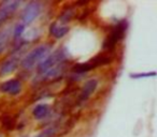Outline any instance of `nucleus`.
Masks as SVG:
<instances>
[{"instance_id":"obj_1","label":"nucleus","mask_w":157,"mask_h":137,"mask_svg":"<svg viewBox=\"0 0 157 137\" xmlns=\"http://www.w3.org/2000/svg\"><path fill=\"white\" fill-rule=\"evenodd\" d=\"M51 50V46L48 44H43L38 47H36L33 50H31L22 61V67L26 70H29L31 67H33L38 63H41L46 57L48 56Z\"/></svg>"},{"instance_id":"obj_2","label":"nucleus","mask_w":157,"mask_h":137,"mask_svg":"<svg viewBox=\"0 0 157 137\" xmlns=\"http://www.w3.org/2000/svg\"><path fill=\"white\" fill-rule=\"evenodd\" d=\"M66 58V52L63 49H57L55 50L53 54H51L50 56H48L39 65H38V69H39V73L44 74L45 72L50 71L51 69L55 67L56 65L63 63V61Z\"/></svg>"},{"instance_id":"obj_3","label":"nucleus","mask_w":157,"mask_h":137,"mask_svg":"<svg viewBox=\"0 0 157 137\" xmlns=\"http://www.w3.org/2000/svg\"><path fill=\"white\" fill-rule=\"evenodd\" d=\"M110 62H111V58H109V57L98 56V57H95L92 60H90L88 62L78 63V64H75L72 67V71H73L74 73H76V74H83V73L90 72V71H92L93 69H95V67H97L109 64Z\"/></svg>"},{"instance_id":"obj_4","label":"nucleus","mask_w":157,"mask_h":137,"mask_svg":"<svg viewBox=\"0 0 157 137\" xmlns=\"http://www.w3.org/2000/svg\"><path fill=\"white\" fill-rule=\"evenodd\" d=\"M126 29H127V23L125 22V20L118 23L116 26H114L112 32L108 35L105 43H103V48H105V49H112V48L116 45V43L124 38Z\"/></svg>"},{"instance_id":"obj_5","label":"nucleus","mask_w":157,"mask_h":137,"mask_svg":"<svg viewBox=\"0 0 157 137\" xmlns=\"http://www.w3.org/2000/svg\"><path fill=\"white\" fill-rule=\"evenodd\" d=\"M40 12H41V5L39 2H30L26 5L22 13V22L24 25H28L33 23L36 18L39 16Z\"/></svg>"},{"instance_id":"obj_6","label":"nucleus","mask_w":157,"mask_h":137,"mask_svg":"<svg viewBox=\"0 0 157 137\" xmlns=\"http://www.w3.org/2000/svg\"><path fill=\"white\" fill-rule=\"evenodd\" d=\"M21 5V1H6L1 7H0V25H2L7 20H9L13 13L16 11Z\"/></svg>"},{"instance_id":"obj_7","label":"nucleus","mask_w":157,"mask_h":137,"mask_svg":"<svg viewBox=\"0 0 157 137\" xmlns=\"http://www.w3.org/2000/svg\"><path fill=\"white\" fill-rule=\"evenodd\" d=\"M18 64H20V52H17V55H12L10 58H8L1 64V67H0V75L11 74L12 72H14L17 69Z\"/></svg>"},{"instance_id":"obj_8","label":"nucleus","mask_w":157,"mask_h":137,"mask_svg":"<svg viewBox=\"0 0 157 137\" xmlns=\"http://www.w3.org/2000/svg\"><path fill=\"white\" fill-rule=\"evenodd\" d=\"M22 88L23 85L20 79H10V81L3 83L1 85V87H0V89L2 92H6V93L16 96V94H18L22 91Z\"/></svg>"},{"instance_id":"obj_9","label":"nucleus","mask_w":157,"mask_h":137,"mask_svg":"<svg viewBox=\"0 0 157 137\" xmlns=\"http://www.w3.org/2000/svg\"><path fill=\"white\" fill-rule=\"evenodd\" d=\"M97 85H98V81H97L96 79H90L88 81H86L83 89H82L81 94H80V100L81 101L88 100V98L92 96L93 92L96 90Z\"/></svg>"},{"instance_id":"obj_10","label":"nucleus","mask_w":157,"mask_h":137,"mask_svg":"<svg viewBox=\"0 0 157 137\" xmlns=\"http://www.w3.org/2000/svg\"><path fill=\"white\" fill-rule=\"evenodd\" d=\"M68 32H69V27L67 26H59L57 23H53L50 26V33L56 39L65 37Z\"/></svg>"},{"instance_id":"obj_11","label":"nucleus","mask_w":157,"mask_h":137,"mask_svg":"<svg viewBox=\"0 0 157 137\" xmlns=\"http://www.w3.org/2000/svg\"><path fill=\"white\" fill-rule=\"evenodd\" d=\"M33 114L36 119H44V118L50 115V106L48 104H39L35 107Z\"/></svg>"},{"instance_id":"obj_12","label":"nucleus","mask_w":157,"mask_h":137,"mask_svg":"<svg viewBox=\"0 0 157 137\" xmlns=\"http://www.w3.org/2000/svg\"><path fill=\"white\" fill-rule=\"evenodd\" d=\"M11 35H12V31L9 28L0 31V52H2L5 50V48L7 47Z\"/></svg>"},{"instance_id":"obj_13","label":"nucleus","mask_w":157,"mask_h":137,"mask_svg":"<svg viewBox=\"0 0 157 137\" xmlns=\"http://www.w3.org/2000/svg\"><path fill=\"white\" fill-rule=\"evenodd\" d=\"M57 132V128L54 125H51L48 128H46L45 130H43L37 137H53Z\"/></svg>"},{"instance_id":"obj_14","label":"nucleus","mask_w":157,"mask_h":137,"mask_svg":"<svg viewBox=\"0 0 157 137\" xmlns=\"http://www.w3.org/2000/svg\"><path fill=\"white\" fill-rule=\"evenodd\" d=\"M73 17V11L72 10H66L65 12H63V14L60 15V17H59V20H60L61 23H68L71 18Z\"/></svg>"},{"instance_id":"obj_15","label":"nucleus","mask_w":157,"mask_h":137,"mask_svg":"<svg viewBox=\"0 0 157 137\" xmlns=\"http://www.w3.org/2000/svg\"><path fill=\"white\" fill-rule=\"evenodd\" d=\"M157 76L156 72H148V73H136V74H130V77L133 79L144 78V77H154Z\"/></svg>"},{"instance_id":"obj_16","label":"nucleus","mask_w":157,"mask_h":137,"mask_svg":"<svg viewBox=\"0 0 157 137\" xmlns=\"http://www.w3.org/2000/svg\"><path fill=\"white\" fill-rule=\"evenodd\" d=\"M24 30H25V25L23 24H17L15 26V28H14V32H13V35H14V38H20L21 35H22V33L24 32Z\"/></svg>"}]
</instances>
